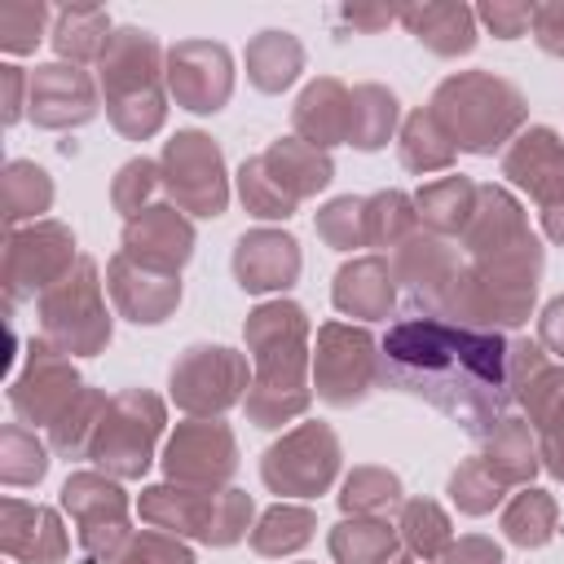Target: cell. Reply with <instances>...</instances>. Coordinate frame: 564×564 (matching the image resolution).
Instances as JSON below:
<instances>
[{
	"instance_id": "6da1fadb",
	"label": "cell",
	"mask_w": 564,
	"mask_h": 564,
	"mask_svg": "<svg viewBox=\"0 0 564 564\" xmlns=\"http://www.w3.org/2000/svg\"><path fill=\"white\" fill-rule=\"evenodd\" d=\"M379 383L485 441L516 405L511 335L476 330L441 313H405L379 339Z\"/></svg>"
},
{
	"instance_id": "7a4b0ae2",
	"label": "cell",
	"mask_w": 564,
	"mask_h": 564,
	"mask_svg": "<svg viewBox=\"0 0 564 564\" xmlns=\"http://www.w3.org/2000/svg\"><path fill=\"white\" fill-rule=\"evenodd\" d=\"M313 326L304 304L295 300H264L247 313L242 339L251 352V388H247V423L273 432L291 419H300L313 405Z\"/></svg>"
},
{
	"instance_id": "3957f363",
	"label": "cell",
	"mask_w": 564,
	"mask_h": 564,
	"mask_svg": "<svg viewBox=\"0 0 564 564\" xmlns=\"http://www.w3.org/2000/svg\"><path fill=\"white\" fill-rule=\"evenodd\" d=\"M163 57H167V48H159L154 31L115 26V35L97 62V88H101L106 119L128 141H150L167 123Z\"/></svg>"
},
{
	"instance_id": "277c9868",
	"label": "cell",
	"mask_w": 564,
	"mask_h": 564,
	"mask_svg": "<svg viewBox=\"0 0 564 564\" xmlns=\"http://www.w3.org/2000/svg\"><path fill=\"white\" fill-rule=\"evenodd\" d=\"M542 269H546L542 238H529L524 247L502 256L463 260L445 300V317L476 330H516L533 317Z\"/></svg>"
},
{
	"instance_id": "5b68a950",
	"label": "cell",
	"mask_w": 564,
	"mask_h": 564,
	"mask_svg": "<svg viewBox=\"0 0 564 564\" xmlns=\"http://www.w3.org/2000/svg\"><path fill=\"white\" fill-rule=\"evenodd\" d=\"M427 110L441 119V128L449 132L454 150L463 154H494L502 145H511L524 132L529 119V101L524 93L494 75V70H458L445 75L427 101Z\"/></svg>"
},
{
	"instance_id": "8992f818",
	"label": "cell",
	"mask_w": 564,
	"mask_h": 564,
	"mask_svg": "<svg viewBox=\"0 0 564 564\" xmlns=\"http://www.w3.org/2000/svg\"><path fill=\"white\" fill-rule=\"evenodd\" d=\"M145 524L194 538L203 546H238L256 524V498L247 489H194V485H145L137 498Z\"/></svg>"
},
{
	"instance_id": "52a82bcc",
	"label": "cell",
	"mask_w": 564,
	"mask_h": 564,
	"mask_svg": "<svg viewBox=\"0 0 564 564\" xmlns=\"http://www.w3.org/2000/svg\"><path fill=\"white\" fill-rule=\"evenodd\" d=\"M35 317H40V339H48L57 352H66V357L106 352V344L115 335V317L101 295L97 260L79 256L75 269L35 300Z\"/></svg>"
},
{
	"instance_id": "ba28073f",
	"label": "cell",
	"mask_w": 564,
	"mask_h": 564,
	"mask_svg": "<svg viewBox=\"0 0 564 564\" xmlns=\"http://www.w3.org/2000/svg\"><path fill=\"white\" fill-rule=\"evenodd\" d=\"M167 427V405L150 388H123L110 397L106 423L93 441L97 471L115 480H141L154 463V445Z\"/></svg>"
},
{
	"instance_id": "9c48e42d",
	"label": "cell",
	"mask_w": 564,
	"mask_h": 564,
	"mask_svg": "<svg viewBox=\"0 0 564 564\" xmlns=\"http://www.w3.org/2000/svg\"><path fill=\"white\" fill-rule=\"evenodd\" d=\"M247 388H251L247 352L225 344H189L185 352H176L167 370V392L176 410L189 419H220L225 410L247 401Z\"/></svg>"
},
{
	"instance_id": "30bf717a",
	"label": "cell",
	"mask_w": 564,
	"mask_h": 564,
	"mask_svg": "<svg viewBox=\"0 0 564 564\" xmlns=\"http://www.w3.org/2000/svg\"><path fill=\"white\" fill-rule=\"evenodd\" d=\"M344 467V449L330 423H295L260 454V480L278 498H317L335 485Z\"/></svg>"
},
{
	"instance_id": "8fae6325",
	"label": "cell",
	"mask_w": 564,
	"mask_h": 564,
	"mask_svg": "<svg viewBox=\"0 0 564 564\" xmlns=\"http://www.w3.org/2000/svg\"><path fill=\"white\" fill-rule=\"evenodd\" d=\"M62 511L75 524L79 551L88 564L115 560L132 538V502L123 494V480L106 471H70L57 494Z\"/></svg>"
},
{
	"instance_id": "7c38bea8",
	"label": "cell",
	"mask_w": 564,
	"mask_h": 564,
	"mask_svg": "<svg viewBox=\"0 0 564 564\" xmlns=\"http://www.w3.org/2000/svg\"><path fill=\"white\" fill-rule=\"evenodd\" d=\"M379 388V339L352 322H322L313 339V392L330 410H352Z\"/></svg>"
},
{
	"instance_id": "4fadbf2b",
	"label": "cell",
	"mask_w": 564,
	"mask_h": 564,
	"mask_svg": "<svg viewBox=\"0 0 564 564\" xmlns=\"http://www.w3.org/2000/svg\"><path fill=\"white\" fill-rule=\"evenodd\" d=\"M159 172H163V189H167L172 207H181L185 216H198V220L225 216V207H229V172H225L220 145L207 132L181 128L172 141H163Z\"/></svg>"
},
{
	"instance_id": "5bb4252c",
	"label": "cell",
	"mask_w": 564,
	"mask_h": 564,
	"mask_svg": "<svg viewBox=\"0 0 564 564\" xmlns=\"http://www.w3.org/2000/svg\"><path fill=\"white\" fill-rule=\"evenodd\" d=\"M79 251H75V234L62 220H35L22 229H9L4 238V300L22 304V300H40L53 282H62L75 269Z\"/></svg>"
},
{
	"instance_id": "9a60e30c",
	"label": "cell",
	"mask_w": 564,
	"mask_h": 564,
	"mask_svg": "<svg viewBox=\"0 0 564 564\" xmlns=\"http://www.w3.org/2000/svg\"><path fill=\"white\" fill-rule=\"evenodd\" d=\"M159 467L172 485L225 489L238 471V436L225 419H185L167 436Z\"/></svg>"
},
{
	"instance_id": "2e32d148",
	"label": "cell",
	"mask_w": 564,
	"mask_h": 564,
	"mask_svg": "<svg viewBox=\"0 0 564 564\" xmlns=\"http://www.w3.org/2000/svg\"><path fill=\"white\" fill-rule=\"evenodd\" d=\"M84 379L66 352H57L48 339H31L22 370L9 383V410L26 427H53L57 414L79 397Z\"/></svg>"
},
{
	"instance_id": "e0dca14e",
	"label": "cell",
	"mask_w": 564,
	"mask_h": 564,
	"mask_svg": "<svg viewBox=\"0 0 564 564\" xmlns=\"http://www.w3.org/2000/svg\"><path fill=\"white\" fill-rule=\"evenodd\" d=\"M167 97L189 115H216L234 97V53L220 40H176L163 57Z\"/></svg>"
},
{
	"instance_id": "ac0fdd59",
	"label": "cell",
	"mask_w": 564,
	"mask_h": 564,
	"mask_svg": "<svg viewBox=\"0 0 564 564\" xmlns=\"http://www.w3.org/2000/svg\"><path fill=\"white\" fill-rule=\"evenodd\" d=\"M392 282H397V295L405 300L410 313H441L445 317V300H449V286L463 269L458 260V247L449 238H436L427 229L410 234L392 256Z\"/></svg>"
},
{
	"instance_id": "d6986e66",
	"label": "cell",
	"mask_w": 564,
	"mask_h": 564,
	"mask_svg": "<svg viewBox=\"0 0 564 564\" xmlns=\"http://www.w3.org/2000/svg\"><path fill=\"white\" fill-rule=\"evenodd\" d=\"M101 110V88L84 66L70 62H44L31 70V97H26V119L44 132H66L84 128Z\"/></svg>"
},
{
	"instance_id": "ffe728a7",
	"label": "cell",
	"mask_w": 564,
	"mask_h": 564,
	"mask_svg": "<svg viewBox=\"0 0 564 564\" xmlns=\"http://www.w3.org/2000/svg\"><path fill=\"white\" fill-rule=\"evenodd\" d=\"M194 242H198L194 220L172 203L145 207L141 216L123 220V234H119V251L132 264L154 269V273H172V278H181V269L189 264Z\"/></svg>"
},
{
	"instance_id": "44dd1931",
	"label": "cell",
	"mask_w": 564,
	"mask_h": 564,
	"mask_svg": "<svg viewBox=\"0 0 564 564\" xmlns=\"http://www.w3.org/2000/svg\"><path fill=\"white\" fill-rule=\"evenodd\" d=\"M502 176L516 189H524L542 212L564 203V137L546 123L524 128L502 150Z\"/></svg>"
},
{
	"instance_id": "7402d4cb",
	"label": "cell",
	"mask_w": 564,
	"mask_h": 564,
	"mask_svg": "<svg viewBox=\"0 0 564 564\" xmlns=\"http://www.w3.org/2000/svg\"><path fill=\"white\" fill-rule=\"evenodd\" d=\"M234 282L247 295H282L286 286H295L304 256H300V238L286 229H247L234 242Z\"/></svg>"
},
{
	"instance_id": "603a6c76",
	"label": "cell",
	"mask_w": 564,
	"mask_h": 564,
	"mask_svg": "<svg viewBox=\"0 0 564 564\" xmlns=\"http://www.w3.org/2000/svg\"><path fill=\"white\" fill-rule=\"evenodd\" d=\"M106 291L115 300V313L132 326H163L181 304V278L141 269L123 251L106 260Z\"/></svg>"
},
{
	"instance_id": "cb8c5ba5",
	"label": "cell",
	"mask_w": 564,
	"mask_h": 564,
	"mask_svg": "<svg viewBox=\"0 0 564 564\" xmlns=\"http://www.w3.org/2000/svg\"><path fill=\"white\" fill-rule=\"evenodd\" d=\"M0 551L13 564H62L70 555V538L53 507L4 498L0 502Z\"/></svg>"
},
{
	"instance_id": "d4e9b609",
	"label": "cell",
	"mask_w": 564,
	"mask_h": 564,
	"mask_svg": "<svg viewBox=\"0 0 564 564\" xmlns=\"http://www.w3.org/2000/svg\"><path fill=\"white\" fill-rule=\"evenodd\" d=\"M529 238H538L529 229V216L520 207V198L507 185H480L476 189V212L458 238V247L467 251V260H485V256H502L524 247Z\"/></svg>"
},
{
	"instance_id": "484cf974",
	"label": "cell",
	"mask_w": 564,
	"mask_h": 564,
	"mask_svg": "<svg viewBox=\"0 0 564 564\" xmlns=\"http://www.w3.org/2000/svg\"><path fill=\"white\" fill-rule=\"evenodd\" d=\"M348 119H352V88H344L335 75L308 79L291 106L295 137L326 154H330V145H348Z\"/></svg>"
},
{
	"instance_id": "4316f807",
	"label": "cell",
	"mask_w": 564,
	"mask_h": 564,
	"mask_svg": "<svg viewBox=\"0 0 564 564\" xmlns=\"http://www.w3.org/2000/svg\"><path fill=\"white\" fill-rule=\"evenodd\" d=\"M516 405L524 410L529 427L538 432V454L542 467L564 480V361H546L516 397Z\"/></svg>"
},
{
	"instance_id": "83f0119b",
	"label": "cell",
	"mask_w": 564,
	"mask_h": 564,
	"mask_svg": "<svg viewBox=\"0 0 564 564\" xmlns=\"http://www.w3.org/2000/svg\"><path fill=\"white\" fill-rule=\"evenodd\" d=\"M397 22L436 57H467L476 48V9L458 0H427V4H401Z\"/></svg>"
},
{
	"instance_id": "f1b7e54d",
	"label": "cell",
	"mask_w": 564,
	"mask_h": 564,
	"mask_svg": "<svg viewBox=\"0 0 564 564\" xmlns=\"http://www.w3.org/2000/svg\"><path fill=\"white\" fill-rule=\"evenodd\" d=\"M330 300L344 317H357V322L392 317V308H397L392 264L383 256H357V260L339 264V273L330 282Z\"/></svg>"
},
{
	"instance_id": "f546056e",
	"label": "cell",
	"mask_w": 564,
	"mask_h": 564,
	"mask_svg": "<svg viewBox=\"0 0 564 564\" xmlns=\"http://www.w3.org/2000/svg\"><path fill=\"white\" fill-rule=\"evenodd\" d=\"M480 463L494 471L498 485H533V476L542 471V454H538V432L529 427V419L507 414L485 441H480Z\"/></svg>"
},
{
	"instance_id": "4dcf8cb0",
	"label": "cell",
	"mask_w": 564,
	"mask_h": 564,
	"mask_svg": "<svg viewBox=\"0 0 564 564\" xmlns=\"http://www.w3.org/2000/svg\"><path fill=\"white\" fill-rule=\"evenodd\" d=\"M260 159H264L269 176H273L295 203L317 198V194L335 181L330 154L317 150V145H308V141H300V137H278V141H269V150H264Z\"/></svg>"
},
{
	"instance_id": "1f68e13d",
	"label": "cell",
	"mask_w": 564,
	"mask_h": 564,
	"mask_svg": "<svg viewBox=\"0 0 564 564\" xmlns=\"http://www.w3.org/2000/svg\"><path fill=\"white\" fill-rule=\"evenodd\" d=\"M242 66H247V84L256 93H286L304 70V44H300V35L269 26L247 40Z\"/></svg>"
},
{
	"instance_id": "d6a6232c",
	"label": "cell",
	"mask_w": 564,
	"mask_h": 564,
	"mask_svg": "<svg viewBox=\"0 0 564 564\" xmlns=\"http://www.w3.org/2000/svg\"><path fill=\"white\" fill-rule=\"evenodd\" d=\"M476 189L480 185L463 172H449V176H436V181L419 185V194H414L419 225L436 238H463V229L476 212Z\"/></svg>"
},
{
	"instance_id": "836d02e7",
	"label": "cell",
	"mask_w": 564,
	"mask_h": 564,
	"mask_svg": "<svg viewBox=\"0 0 564 564\" xmlns=\"http://www.w3.org/2000/svg\"><path fill=\"white\" fill-rule=\"evenodd\" d=\"M110 35H115V22H110L106 9H97V4H66L53 18L48 44H53L57 62L84 66V62H101Z\"/></svg>"
},
{
	"instance_id": "e575fe53",
	"label": "cell",
	"mask_w": 564,
	"mask_h": 564,
	"mask_svg": "<svg viewBox=\"0 0 564 564\" xmlns=\"http://www.w3.org/2000/svg\"><path fill=\"white\" fill-rule=\"evenodd\" d=\"M335 564H392L401 555V533L388 516H344L326 533Z\"/></svg>"
},
{
	"instance_id": "d590c367",
	"label": "cell",
	"mask_w": 564,
	"mask_h": 564,
	"mask_svg": "<svg viewBox=\"0 0 564 564\" xmlns=\"http://www.w3.org/2000/svg\"><path fill=\"white\" fill-rule=\"evenodd\" d=\"M313 533H317V511L313 507H304V502H273V507H264L256 516L247 542H251L256 555L282 560V555L304 551L313 542Z\"/></svg>"
},
{
	"instance_id": "8d00e7d4",
	"label": "cell",
	"mask_w": 564,
	"mask_h": 564,
	"mask_svg": "<svg viewBox=\"0 0 564 564\" xmlns=\"http://www.w3.org/2000/svg\"><path fill=\"white\" fill-rule=\"evenodd\" d=\"M106 410H110V397L101 388H79V397L57 414V423L48 427V449L66 463L75 458H93V441L106 423Z\"/></svg>"
},
{
	"instance_id": "74e56055",
	"label": "cell",
	"mask_w": 564,
	"mask_h": 564,
	"mask_svg": "<svg viewBox=\"0 0 564 564\" xmlns=\"http://www.w3.org/2000/svg\"><path fill=\"white\" fill-rule=\"evenodd\" d=\"M397 154H401V167L414 172V176H427V172H449L454 163V141L449 132L441 128V119L419 106L401 119V132H397Z\"/></svg>"
},
{
	"instance_id": "f35d334b",
	"label": "cell",
	"mask_w": 564,
	"mask_h": 564,
	"mask_svg": "<svg viewBox=\"0 0 564 564\" xmlns=\"http://www.w3.org/2000/svg\"><path fill=\"white\" fill-rule=\"evenodd\" d=\"M0 203H4V225L9 229L35 225L53 207V176L31 159H9L4 172H0Z\"/></svg>"
},
{
	"instance_id": "ab89813d",
	"label": "cell",
	"mask_w": 564,
	"mask_h": 564,
	"mask_svg": "<svg viewBox=\"0 0 564 564\" xmlns=\"http://www.w3.org/2000/svg\"><path fill=\"white\" fill-rule=\"evenodd\" d=\"M401 123V101L388 84H357L352 88V119H348V145L361 154H375L392 141Z\"/></svg>"
},
{
	"instance_id": "60d3db41",
	"label": "cell",
	"mask_w": 564,
	"mask_h": 564,
	"mask_svg": "<svg viewBox=\"0 0 564 564\" xmlns=\"http://www.w3.org/2000/svg\"><path fill=\"white\" fill-rule=\"evenodd\" d=\"M498 529H502V538H507L511 546H524V551L546 546V542L555 538V529H560V502H555V494H546V489H538V485H524V489L502 507Z\"/></svg>"
},
{
	"instance_id": "b9f144b4",
	"label": "cell",
	"mask_w": 564,
	"mask_h": 564,
	"mask_svg": "<svg viewBox=\"0 0 564 564\" xmlns=\"http://www.w3.org/2000/svg\"><path fill=\"white\" fill-rule=\"evenodd\" d=\"M397 533H401V546L423 560V564H441L449 542H454V524L445 516V507L436 498H405L401 511H397Z\"/></svg>"
},
{
	"instance_id": "7bdbcfd3",
	"label": "cell",
	"mask_w": 564,
	"mask_h": 564,
	"mask_svg": "<svg viewBox=\"0 0 564 564\" xmlns=\"http://www.w3.org/2000/svg\"><path fill=\"white\" fill-rule=\"evenodd\" d=\"M339 511L344 516H388V511H401L405 502V489H401V476L388 471V467H375V463H361L344 476L339 485Z\"/></svg>"
},
{
	"instance_id": "ee69618b",
	"label": "cell",
	"mask_w": 564,
	"mask_h": 564,
	"mask_svg": "<svg viewBox=\"0 0 564 564\" xmlns=\"http://www.w3.org/2000/svg\"><path fill=\"white\" fill-rule=\"evenodd\" d=\"M419 212L405 189H379L366 198V247L397 251L410 234H419Z\"/></svg>"
},
{
	"instance_id": "f6af8a7d",
	"label": "cell",
	"mask_w": 564,
	"mask_h": 564,
	"mask_svg": "<svg viewBox=\"0 0 564 564\" xmlns=\"http://www.w3.org/2000/svg\"><path fill=\"white\" fill-rule=\"evenodd\" d=\"M44 476H48V445L26 423H4L0 427V485L22 489V485H40Z\"/></svg>"
},
{
	"instance_id": "bcb514c9",
	"label": "cell",
	"mask_w": 564,
	"mask_h": 564,
	"mask_svg": "<svg viewBox=\"0 0 564 564\" xmlns=\"http://www.w3.org/2000/svg\"><path fill=\"white\" fill-rule=\"evenodd\" d=\"M238 198H242L247 216H256V220H291L295 207H300V203L269 176V167H264L260 154L242 159V167H238Z\"/></svg>"
},
{
	"instance_id": "7dc6e473",
	"label": "cell",
	"mask_w": 564,
	"mask_h": 564,
	"mask_svg": "<svg viewBox=\"0 0 564 564\" xmlns=\"http://www.w3.org/2000/svg\"><path fill=\"white\" fill-rule=\"evenodd\" d=\"M313 229H317V238H322L330 251L366 247V198L339 194V198L322 203L317 216H313Z\"/></svg>"
},
{
	"instance_id": "c3c4849f",
	"label": "cell",
	"mask_w": 564,
	"mask_h": 564,
	"mask_svg": "<svg viewBox=\"0 0 564 564\" xmlns=\"http://www.w3.org/2000/svg\"><path fill=\"white\" fill-rule=\"evenodd\" d=\"M445 494H449V502H454L463 516H489V511L502 502L507 485H498L494 471H489V467L480 463V454H476V458H463V463L449 471Z\"/></svg>"
},
{
	"instance_id": "681fc988",
	"label": "cell",
	"mask_w": 564,
	"mask_h": 564,
	"mask_svg": "<svg viewBox=\"0 0 564 564\" xmlns=\"http://www.w3.org/2000/svg\"><path fill=\"white\" fill-rule=\"evenodd\" d=\"M159 189H163L159 163L145 159V154H137V159H128V163L115 172V181H110V203H115V212H119L123 220H132V216H141L145 207H154V194H159Z\"/></svg>"
},
{
	"instance_id": "f907efd6",
	"label": "cell",
	"mask_w": 564,
	"mask_h": 564,
	"mask_svg": "<svg viewBox=\"0 0 564 564\" xmlns=\"http://www.w3.org/2000/svg\"><path fill=\"white\" fill-rule=\"evenodd\" d=\"M48 18H57V13L44 0H9V4H0V48L9 57L35 53V44L44 40Z\"/></svg>"
},
{
	"instance_id": "816d5d0a",
	"label": "cell",
	"mask_w": 564,
	"mask_h": 564,
	"mask_svg": "<svg viewBox=\"0 0 564 564\" xmlns=\"http://www.w3.org/2000/svg\"><path fill=\"white\" fill-rule=\"evenodd\" d=\"M110 564H194V551H189L185 538H176V533L137 529V533L128 538V546H123Z\"/></svg>"
},
{
	"instance_id": "f5cc1de1",
	"label": "cell",
	"mask_w": 564,
	"mask_h": 564,
	"mask_svg": "<svg viewBox=\"0 0 564 564\" xmlns=\"http://www.w3.org/2000/svg\"><path fill=\"white\" fill-rule=\"evenodd\" d=\"M533 9L538 4H524V0H485L476 4V22H485L498 40H520L533 31Z\"/></svg>"
},
{
	"instance_id": "db71d44e",
	"label": "cell",
	"mask_w": 564,
	"mask_h": 564,
	"mask_svg": "<svg viewBox=\"0 0 564 564\" xmlns=\"http://www.w3.org/2000/svg\"><path fill=\"white\" fill-rule=\"evenodd\" d=\"M26 97H31V70L4 62L0 66V123L13 128L26 115Z\"/></svg>"
},
{
	"instance_id": "11a10c76",
	"label": "cell",
	"mask_w": 564,
	"mask_h": 564,
	"mask_svg": "<svg viewBox=\"0 0 564 564\" xmlns=\"http://www.w3.org/2000/svg\"><path fill=\"white\" fill-rule=\"evenodd\" d=\"M533 40L542 53L564 57V0H546L533 9Z\"/></svg>"
},
{
	"instance_id": "9f6ffc18",
	"label": "cell",
	"mask_w": 564,
	"mask_h": 564,
	"mask_svg": "<svg viewBox=\"0 0 564 564\" xmlns=\"http://www.w3.org/2000/svg\"><path fill=\"white\" fill-rule=\"evenodd\" d=\"M441 564H502V546L494 538H485V533H467V538L449 542Z\"/></svg>"
},
{
	"instance_id": "6f0895ef",
	"label": "cell",
	"mask_w": 564,
	"mask_h": 564,
	"mask_svg": "<svg viewBox=\"0 0 564 564\" xmlns=\"http://www.w3.org/2000/svg\"><path fill=\"white\" fill-rule=\"evenodd\" d=\"M538 344L564 361V295H555L542 313H538Z\"/></svg>"
},
{
	"instance_id": "680465c9",
	"label": "cell",
	"mask_w": 564,
	"mask_h": 564,
	"mask_svg": "<svg viewBox=\"0 0 564 564\" xmlns=\"http://www.w3.org/2000/svg\"><path fill=\"white\" fill-rule=\"evenodd\" d=\"M339 18L352 26V31H383V26H392L397 22V9H388V4H344L339 9Z\"/></svg>"
},
{
	"instance_id": "91938a15",
	"label": "cell",
	"mask_w": 564,
	"mask_h": 564,
	"mask_svg": "<svg viewBox=\"0 0 564 564\" xmlns=\"http://www.w3.org/2000/svg\"><path fill=\"white\" fill-rule=\"evenodd\" d=\"M542 234H546L555 247H564V203H555V207L542 212Z\"/></svg>"
},
{
	"instance_id": "94428289",
	"label": "cell",
	"mask_w": 564,
	"mask_h": 564,
	"mask_svg": "<svg viewBox=\"0 0 564 564\" xmlns=\"http://www.w3.org/2000/svg\"><path fill=\"white\" fill-rule=\"evenodd\" d=\"M392 564H423V560H414V555H397Z\"/></svg>"
}]
</instances>
